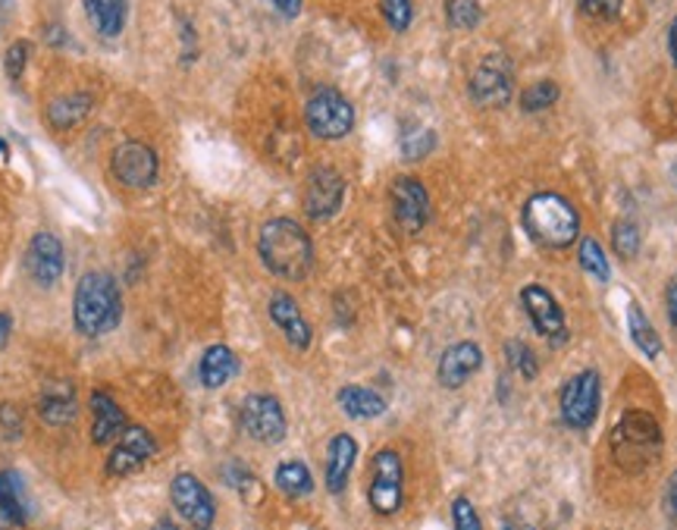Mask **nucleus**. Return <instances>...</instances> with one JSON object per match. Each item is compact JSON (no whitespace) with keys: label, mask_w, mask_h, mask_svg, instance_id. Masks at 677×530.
Segmentation results:
<instances>
[{"label":"nucleus","mask_w":677,"mask_h":530,"mask_svg":"<svg viewBox=\"0 0 677 530\" xmlns=\"http://www.w3.org/2000/svg\"><path fill=\"white\" fill-rule=\"evenodd\" d=\"M665 455V434L653 412L624 408L608 430V458L621 474H646Z\"/></svg>","instance_id":"f257e3e1"},{"label":"nucleus","mask_w":677,"mask_h":530,"mask_svg":"<svg viewBox=\"0 0 677 530\" xmlns=\"http://www.w3.org/2000/svg\"><path fill=\"white\" fill-rule=\"evenodd\" d=\"M258 258L267 273L299 283L314 270V242L292 217H270L258 232Z\"/></svg>","instance_id":"f03ea898"},{"label":"nucleus","mask_w":677,"mask_h":530,"mask_svg":"<svg viewBox=\"0 0 677 530\" xmlns=\"http://www.w3.org/2000/svg\"><path fill=\"white\" fill-rule=\"evenodd\" d=\"M75 330L88 340L107 336L123 323V292L107 270H88L73 292Z\"/></svg>","instance_id":"7ed1b4c3"},{"label":"nucleus","mask_w":677,"mask_h":530,"mask_svg":"<svg viewBox=\"0 0 677 530\" xmlns=\"http://www.w3.org/2000/svg\"><path fill=\"white\" fill-rule=\"evenodd\" d=\"M521 220L530 242H537L545 251H564L581 239V214L559 191L530 195L521 210Z\"/></svg>","instance_id":"20e7f679"},{"label":"nucleus","mask_w":677,"mask_h":530,"mask_svg":"<svg viewBox=\"0 0 677 530\" xmlns=\"http://www.w3.org/2000/svg\"><path fill=\"white\" fill-rule=\"evenodd\" d=\"M367 506L376 518H395L405 506V458L393 446L379 449L371 458Z\"/></svg>","instance_id":"39448f33"},{"label":"nucleus","mask_w":677,"mask_h":530,"mask_svg":"<svg viewBox=\"0 0 677 530\" xmlns=\"http://www.w3.org/2000/svg\"><path fill=\"white\" fill-rule=\"evenodd\" d=\"M602 412V377L596 367H586L581 374L567 377L559 389V417L567 430L583 434L590 430Z\"/></svg>","instance_id":"423d86ee"},{"label":"nucleus","mask_w":677,"mask_h":530,"mask_svg":"<svg viewBox=\"0 0 677 530\" xmlns=\"http://www.w3.org/2000/svg\"><path fill=\"white\" fill-rule=\"evenodd\" d=\"M304 123L320 142H338L355 129V104L338 89H314V95L304 104Z\"/></svg>","instance_id":"0eeeda50"},{"label":"nucleus","mask_w":677,"mask_h":530,"mask_svg":"<svg viewBox=\"0 0 677 530\" xmlns=\"http://www.w3.org/2000/svg\"><path fill=\"white\" fill-rule=\"evenodd\" d=\"M470 101L483 111H502L514 97V66L506 54H487L468 79Z\"/></svg>","instance_id":"6e6552de"},{"label":"nucleus","mask_w":677,"mask_h":530,"mask_svg":"<svg viewBox=\"0 0 677 530\" xmlns=\"http://www.w3.org/2000/svg\"><path fill=\"white\" fill-rule=\"evenodd\" d=\"M113 179L129 191H148L160 176V157L142 138H129L116 145L111 154Z\"/></svg>","instance_id":"1a4fd4ad"},{"label":"nucleus","mask_w":677,"mask_h":530,"mask_svg":"<svg viewBox=\"0 0 677 530\" xmlns=\"http://www.w3.org/2000/svg\"><path fill=\"white\" fill-rule=\"evenodd\" d=\"M239 424L244 434L261 446H280L289 434L285 408L280 398L270 393H248L239 405Z\"/></svg>","instance_id":"9d476101"},{"label":"nucleus","mask_w":677,"mask_h":530,"mask_svg":"<svg viewBox=\"0 0 677 530\" xmlns=\"http://www.w3.org/2000/svg\"><path fill=\"white\" fill-rule=\"evenodd\" d=\"M345 201V179L336 167L330 164H317L314 170L308 173V183H304V198H301V208L304 217L314 220V224H326L333 220Z\"/></svg>","instance_id":"9b49d317"},{"label":"nucleus","mask_w":677,"mask_h":530,"mask_svg":"<svg viewBox=\"0 0 677 530\" xmlns=\"http://www.w3.org/2000/svg\"><path fill=\"white\" fill-rule=\"evenodd\" d=\"M389 208L395 227L405 236H417L430 224V191L417 176H395L389 186Z\"/></svg>","instance_id":"f8f14e48"},{"label":"nucleus","mask_w":677,"mask_h":530,"mask_svg":"<svg viewBox=\"0 0 677 530\" xmlns=\"http://www.w3.org/2000/svg\"><path fill=\"white\" fill-rule=\"evenodd\" d=\"M521 308L533 323V330L543 336L552 349H562L567 342V318H564V308L559 299L545 289L543 283H527L521 289Z\"/></svg>","instance_id":"ddd939ff"},{"label":"nucleus","mask_w":677,"mask_h":530,"mask_svg":"<svg viewBox=\"0 0 677 530\" xmlns=\"http://www.w3.org/2000/svg\"><path fill=\"white\" fill-rule=\"evenodd\" d=\"M169 499L195 530H210L217 524V499L205 480L191 471H179L169 480Z\"/></svg>","instance_id":"4468645a"},{"label":"nucleus","mask_w":677,"mask_h":530,"mask_svg":"<svg viewBox=\"0 0 677 530\" xmlns=\"http://www.w3.org/2000/svg\"><path fill=\"white\" fill-rule=\"evenodd\" d=\"M154 455H157L154 434L142 424H129V427H123V434L113 443L111 455H107V474L111 477H129V474L142 471Z\"/></svg>","instance_id":"2eb2a0df"},{"label":"nucleus","mask_w":677,"mask_h":530,"mask_svg":"<svg viewBox=\"0 0 677 530\" xmlns=\"http://www.w3.org/2000/svg\"><path fill=\"white\" fill-rule=\"evenodd\" d=\"M483 367V349L480 342L473 340H458L451 342L449 349L439 355V364H436V380L442 389H461L470 377H477Z\"/></svg>","instance_id":"dca6fc26"},{"label":"nucleus","mask_w":677,"mask_h":530,"mask_svg":"<svg viewBox=\"0 0 677 530\" xmlns=\"http://www.w3.org/2000/svg\"><path fill=\"white\" fill-rule=\"evenodd\" d=\"M63 267H66L63 242L56 239L54 232H35L29 248H25V273L32 277V283L41 285V289H51L63 277Z\"/></svg>","instance_id":"f3484780"},{"label":"nucleus","mask_w":677,"mask_h":530,"mask_svg":"<svg viewBox=\"0 0 677 530\" xmlns=\"http://www.w3.org/2000/svg\"><path fill=\"white\" fill-rule=\"evenodd\" d=\"M267 314H270L273 326L282 333V340L289 342L295 352H308V349H311L314 330H311V323L304 318V311H301L299 302H295L289 292L277 289V292L270 295V302H267Z\"/></svg>","instance_id":"a211bd4d"},{"label":"nucleus","mask_w":677,"mask_h":530,"mask_svg":"<svg viewBox=\"0 0 677 530\" xmlns=\"http://www.w3.org/2000/svg\"><path fill=\"white\" fill-rule=\"evenodd\" d=\"M357 461V439L352 434H336L326 443V465H323V480L330 496H342L348 490V480Z\"/></svg>","instance_id":"6ab92c4d"},{"label":"nucleus","mask_w":677,"mask_h":530,"mask_svg":"<svg viewBox=\"0 0 677 530\" xmlns=\"http://www.w3.org/2000/svg\"><path fill=\"white\" fill-rule=\"evenodd\" d=\"M79 402H75V386L70 380H48L38 393V417L48 427H66L73 424Z\"/></svg>","instance_id":"aec40b11"},{"label":"nucleus","mask_w":677,"mask_h":530,"mask_svg":"<svg viewBox=\"0 0 677 530\" xmlns=\"http://www.w3.org/2000/svg\"><path fill=\"white\" fill-rule=\"evenodd\" d=\"M88 405H92V443L94 446H111L126 427V412L119 408V402L107 389H94Z\"/></svg>","instance_id":"412c9836"},{"label":"nucleus","mask_w":677,"mask_h":530,"mask_svg":"<svg viewBox=\"0 0 677 530\" xmlns=\"http://www.w3.org/2000/svg\"><path fill=\"white\" fill-rule=\"evenodd\" d=\"M239 374V355L223 345V342H213L207 345L205 355L198 361V380L205 389H223L229 380H236Z\"/></svg>","instance_id":"4be33fe9"},{"label":"nucleus","mask_w":677,"mask_h":530,"mask_svg":"<svg viewBox=\"0 0 677 530\" xmlns=\"http://www.w3.org/2000/svg\"><path fill=\"white\" fill-rule=\"evenodd\" d=\"M338 408L352 420H376L389 412V402L383 393H376L371 386H361V383H348L336 393Z\"/></svg>","instance_id":"5701e85b"},{"label":"nucleus","mask_w":677,"mask_h":530,"mask_svg":"<svg viewBox=\"0 0 677 530\" xmlns=\"http://www.w3.org/2000/svg\"><path fill=\"white\" fill-rule=\"evenodd\" d=\"M85 17L101 39H119L129 17V0H82Z\"/></svg>","instance_id":"b1692460"},{"label":"nucleus","mask_w":677,"mask_h":530,"mask_svg":"<svg viewBox=\"0 0 677 530\" xmlns=\"http://www.w3.org/2000/svg\"><path fill=\"white\" fill-rule=\"evenodd\" d=\"M0 511L13 521V528H25L32 518V499L25 490V480L13 468L0 471Z\"/></svg>","instance_id":"393cba45"},{"label":"nucleus","mask_w":677,"mask_h":530,"mask_svg":"<svg viewBox=\"0 0 677 530\" xmlns=\"http://www.w3.org/2000/svg\"><path fill=\"white\" fill-rule=\"evenodd\" d=\"M94 97L88 92H70V95L54 97L51 107H48V123L66 133V129H75L85 116L92 114Z\"/></svg>","instance_id":"a878e982"},{"label":"nucleus","mask_w":677,"mask_h":530,"mask_svg":"<svg viewBox=\"0 0 677 530\" xmlns=\"http://www.w3.org/2000/svg\"><path fill=\"white\" fill-rule=\"evenodd\" d=\"M273 484H277V490H280L282 496H289V499H304V496L314 492V474H311V468H308L304 461L289 458V461H280V465H277Z\"/></svg>","instance_id":"bb28decb"},{"label":"nucleus","mask_w":677,"mask_h":530,"mask_svg":"<svg viewBox=\"0 0 677 530\" xmlns=\"http://www.w3.org/2000/svg\"><path fill=\"white\" fill-rule=\"evenodd\" d=\"M627 333H631V342H634L649 361H656L658 355H662V336H658V330L653 326V321L646 318L643 304L637 302L627 304Z\"/></svg>","instance_id":"cd10ccee"},{"label":"nucleus","mask_w":677,"mask_h":530,"mask_svg":"<svg viewBox=\"0 0 677 530\" xmlns=\"http://www.w3.org/2000/svg\"><path fill=\"white\" fill-rule=\"evenodd\" d=\"M577 264L583 267V273H590L593 280L600 283H608L612 280V267H608V258H605V248L600 246V239L593 236H583L581 246H577Z\"/></svg>","instance_id":"c85d7f7f"},{"label":"nucleus","mask_w":677,"mask_h":530,"mask_svg":"<svg viewBox=\"0 0 677 530\" xmlns=\"http://www.w3.org/2000/svg\"><path fill=\"white\" fill-rule=\"evenodd\" d=\"M559 97H562L559 82L540 79V82L527 85L524 92H521V111H524V114H543V111H549V107L559 104Z\"/></svg>","instance_id":"c756f323"},{"label":"nucleus","mask_w":677,"mask_h":530,"mask_svg":"<svg viewBox=\"0 0 677 530\" xmlns=\"http://www.w3.org/2000/svg\"><path fill=\"white\" fill-rule=\"evenodd\" d=\"M612 248H615V254H618L621 261H634L639 254L643 232H639V227L631 217H621V220L612 224Z\"/></svg>","instance_id":"7c9ffc66"},{"label":"nucleus","mask_w":677,"mask_h":530,"mask_svg":"<svg viewBox=\"0 0 677 530\" xmlns=\"http://www.w3.org/2000/svg\"><path fill=\"white\" fill-rule=\"evenodd\" d=\"M483 20V7L480 0H446V22L451 29H461V32H470L477 29Z\"/></svg>","instance_id":"2f4dec72"},{"label":"nucleus","mask_w":677,"mask_h":530,"mask_svg":"<svg viewBox=\"0 0 677 530\" xmlns=\"http://www.w3.org/2000/svg\"><path fill=\"white\" fill-rule=\"evenodd\" d=\"M506 358L508 364L521 374L524 380H537L540 377V358H537V352L527 345V342L521 340H508L506 342Z\"/></svg>","instance_id":"473e14b6"},{"label":"nucleus","mask_w":677,"mask_h":530,"mask_svg":"<svg viewBox=\"0 0 677 530\" xmlns=\"http://www.w3.org/2000/svg\"><path fill=\"white\" fill-rule=\"evenodd\" d=\"M383 20L393 32H408L414 22V3L412 0H379Z\"/></svg>","instance_id":"72a5a7b5"},{"label":"nucleus","mask_w":677,"mask_h":530,"mask_svg":"<svg viewBox=\"0 0 677 530\" xmlns=\"http://www.w3.org/2000/svg\"><path fill=\"white\" fill-rule=\"evenodd\" d=\"M451 530H483L480 511L470 502L468 496H455L451 499Z\"/></svg>","instance_id":"f704fd0d"},{"label":"nucleus","mask_w":677,"mask_h":530,"mask_svg":"<svg viewBox=\"0 0 677 530\" xmlns=\"http://www.w3.org/2000/svg\"><path fill=\"white\" fill-rule=\"evenodd\" d=\"M436 148V133L430 129H414L402 138V157L405 160H424Z\"/></svg>","instance_id":"c9c22d12"},{"label":"nucleus","mask_w":677,"mask_h":530,"mask_svg":"<svg viewBox=\"0 0 677 530\" xmlns=\"http://www.w3.org/2000/svg\"><path fill=\"white\" fill-rule=\"evenodd\" d=\"M29 41L19 39L13 41L10 48H7V54H3V73H7V79L10 82H19L22 79V73H25V63H29Z\"/></svg>","instance_id":"e433bc0d"},{"label":"nucleus","mask_w":677,"mask_h":530,"mask_svg":"<svg viewBox=\"0 0 677 530\" xmlns=\"http://www.w3.org/2000/svg\"><path fill=\"white\" fill-rule=\"evenodd\" d=\"M624 0H577V10L590 20H618Z\"/></svg>","instance_id":"4c0bfd02"},{"label":"nucleus","mask_w":677,"mask_h":530,"mask_svg":"<svg viewBox=\"0 0 677 530\" xmlns=\"http://www.w3.org/2000/svg\"><path fill=\"white\" fill-rule=\"evenodd\" d=\"M223 480L232 487V490H239L244 496V490H258V480H254V474L248 471L244 465H239V461H232V465H226V471H223Z\"/></svg>","instance_id":"58836bf2"},{"label":"nucleus","mask_w":677,"mask_h":530,"mask_svg":"<svg viewBox=\"0 0 677 530\" xmlns=\"http://www.w3.org/2000/svg\"><path fill=\"white\" fill-rule=\"evenodd\" d=\"M0 430L10 436V439H17L22 434V412H19L17 405H10V402L0 405Z\"/></svg>","instance_id":"ea45409f"},{"label":"nucleus","mask_w":677,"mask_h":530,"mask_svg":"<svg viewBox=\"0 0 677 530\" xmlns=\"http://www.w3.org/2000/svg\"><path fill=\"white\" fill-rule=\"evenodd\" d=\"M662 511L668 518V524L677 528V471H671V477L665 480V490H662Z\"/></svg>","instance_id":"a19ab883"},{"label":"nucleus","mask_w":677,"mask_h":530,"mask_svg":"<svg viewBox=\"0 0 677 530\" xmlns=\"http://www.w3.org/2000/svg\"><path fill=\"white\" fill-rule=\"evenodd\" d=\"M665 311H668L671 326L677 330V273L668 280V285H665Z\"/></svg>","instance_id":"79ce46f5"},{"label":"nucleus","mask_w":677,"mask_h":530,"mask_svg":"<svg viewBox=\"0 0 677 530\" xmlns=\"http://www.w3.org/2000/svg\"><path fill=\"white\" fill-rule=\"evenodd\" d=\"M280 17H285V20H295L301 13V0H267Z\"/></svg>","instance_id":"37998d69"},{"label":"nucleus","mask_w":677,"mask_h":530,"mask_svg":"<svg viewBox=\"0 0 677 530\" xmlns=\"http://www.w3.org/2000/svg\"><path fill=\"white\" fill-rule=\"evenodd\" d=\"M10 333H13V318H10L7 311H0V352L7 349V342H10Z\"/></svg>","instance_id":"c03bdc74"},{"label":"nucleus","mask_w":677,"mask_h":530,"mask_svg":"<svg viewBox=\"0 0 677 530\" xmlns=\"http://www.w3.org/2000/svg\"><path fill=\"white\" fill-rule=\"evenodd\" d=\"M13 10H17V0H0V35L10 25V20H13Z\"/></svg>","instance_id":"a18cd8bd"},{"label":"nucleus","mask_w":677,"mask_h":530,"mask_svg":"<svg viewBox=\"0 0 677 530\" xmlns=\"http://www.w3.org/2000/svg\"><path fill=\"white\" fill-rule=\"evenodd\" d=\"M668 54H671V63L677 66V17L671 20V29H668Z\"/></svg>","instance_id":"49530a36"},{"label":"nucleus","mask_w":677,"mask_h":530,"mask_svg":"<svg viewBox=\"0 0 677 530\" xmlns=\"http://www.w3.org/2000/svg\"><path fill=\"white\" fill-rule=\"evenodd\" d=\"M150 530H183V528H179L176 521H169V518H157V521H154V528H150Z\"/></svg>","instance_id":"de8ad7c7"},{"label":"nucleus","mask_w":677,"mask_h":530,"mask_svg":"<svg viewBox=\"0 0 677 530\" xmlns=\"http://www.w3.org/2000/svg\"><path fill=\"white\" fill-rule=\"evenodd\" d=\"M499 530H537V528H530V524H518V521H511V518H506V521L499 524Z\"/></svg>","instance_id":"09e8293b"},{"label":"nucleus","mask_w":677,"mask_h":530,"mask_svg":"<svg viewBox=\"0 0 677 530\" xmlns=\"http://www.w3.org/2000/svg\"><path fill=\"white\" fill-rule=\"evenodd\" d=\"M10 528H13V521H10V518H7V515L0 511V530H10Z\"/></svg>","instance_id":"8fccbe9b"},{"label":"nucleus","mask_w":677,"mask_h":530,"mask_svg":"<svg viewBox=\"0 0 677 530\" xmlns=\"http://www.w3.org/2000/svg\"><path fill=\"white\" fill-rule=\"evenodd\" d=\"M671 179H675V186H677V164H675V167H671Z\"/></svg>","instance_id":"3c124183"}]
</instances>
